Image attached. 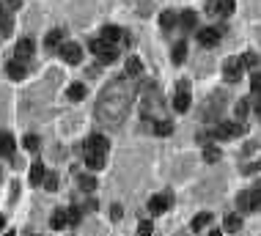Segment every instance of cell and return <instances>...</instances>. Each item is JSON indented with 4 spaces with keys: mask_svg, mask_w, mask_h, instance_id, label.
Here are the masks:
<instances>
[{
    "mask_svg": "<svg viewBox=\"0 0 261 236\" xmlns=\"http://www.w3.org/2000/svg\"><path fill=\"white\" fill-rule=\"evenodd\" d=\"M83 151H94V154H107V137L105 135H91L85 140V148Z\"/></svg>",
    "mask_w": 261,
    "mask_h": 236,
    "instance_id": "obj_12",
    "label": "cell"
},
{
    "mask_svg": "<svg viewBox=\"0 0 261 236\" xmlns=\"http://www.w3.org/2000/svg\"><path fill=\"white\" fill-rule=\"evenodd\" d=\"M99 36L105 39V42H113V44H119V42H121V36H124V30H121L119 25H105Z\"/></svg>",
    "mask_w": 261,
    "mask_h": 236,
    "instance_id": "obj_16",
    "label": "cell"
},
{
    "mask_svg": "<svg viewBox=\"0 0 261 236\" xmlns=\"http://www.w3.org/2000/svg\"><path fill=\"white\" fill-rule=\"evenodd\" d=\"M77 184H80L83 192H94V189H96V178L91 176V173H83V176L77 178Z\"/></svg>",
    "mask_w": 261,
    "mask_h": 236,
    "instance_id": "obj_25",
    "label": "cell"
},
{
    "mask_svg": "<svg viewBox=\"0 0 261 236\" xmlns=\"http://www.w3.org/2000/svg\"><path fill=\"white\" fill-rule=\"evenodd\" d=\"M160 28L168 30V33H171V30H176L179 28V11H171V8H168V11H162L160 14Z\"/></svg>",
    "mask_w": 261,
    "mask_h": 236,
    "instance_id": "obj_14",
    "label": "cell"
},
{
    "mask_svg": "<svg viewBox=\"0 0 261 236\" xmlns=\"http://www.w3.org/2000/svg\"><path fill=\"white\" fill-rule=\"evenodd\" d=\"M6 236H14V231H8V234H6Z\"/></svg>",
    "mask_w": 261,
    "mask_h": 236,
    "instance_id": "obj_43",
    "label": "cell"
},
{
    "mask_svg": "<svg viewBox=\"0 0 261 236\" xmlns=\"http://www.w3.org/2000/svg\"><path fill=\"white\" fill-rule=\"evenodd\" d=\"M239 228H242V217H239V214H228V217H226V231L237 234Z\"/></svg>",
    "mask_w": 261,
    "mask_h": 236,
    "instance_id": "obj_28",
    "label": "cell"
},
{
    "mask_svg": "<svg viewBox=\"0 0 261 236\" xmlns=\"http://www.w3.org/2000/svg\"><path fill=\"white\" fill-rule=\"evenodd\" d=\"M209 236H223V234H220V231H212V234H209Z\"/></svg>",
    "mask_w": 261,
    "mask_h": 236,
    "instance_id": "obj_42",
    "label": "cell"
},
{
    "mask_svg": "<svg viewBox=\"0 0 261 236\" xmlns=\"http://www.w3.org/2000/svg\"><path fill=\"white\" fill-rule=\"evenodd\" d=\"M135 94V77H113L96 102V121L105 126H121Z\"/></svg>",
    "mask_w": 261,
    "mask_h": 236,
    "instance_id": "obj_1",
    "label": "cell"
},
{
    "mask_svg": "<svg viewBox=\"0 0 261 236\" xmlns=\"http://www.w3.org/2000/svg\"><path fill=\"white\" fill-rule=\"evenodd\" d=\"M6 19H8V14H6V6L0 3V22H6Z\"/></svg>",
    "mask_w": 261,
    "mask_h": 236,
    "instance_id": "obj_40",
    "label": "cell"
},
{
    "mask_svg": "<svg viewBox=\"0 0 261 236\" xmlns=\"http://www.w3.org/2000/svg\"><path fill=\"white\" fill-rule=\"evenodd\" d=\"M209 223H212V214H209V212H201L196 220H193V231H196V234H201V231L206 228Z\"/></svg>",
    "mask_w": 261,
    "mask_h": 236,
    "instance_id": "obj_24",
    "label": "cell"
},
{
    "mask_svg": "<svg viewBox=\"0 0 261 236\" xmlns=\"http://www.w3.org/2000/svg\"><path fill=\"white\" fill-rule=\"evenodd\" d=\"M154 234V228H151V223H148V220H143L140 225H137V236H151Z\"/></svg>",
    "mask_w": 261,
    "mask_h": 236,
    "instance_id": "obj_35",
    "label": "cell"
},
{
    "mask_svg": "<svg viewBox=\"0 0 261 236\" xmlns=\"http://www.w3.org/2000/svg\"><path fill=\"white\" fill-rule=\"evenodd\" d=\"M171 203H173V198L168 192L151 195V198H148V212H151V214H165L168 209H171Z\"/></svg>",
    "mask_w": 261,
    "mask_h": 236,
    "instance_id": "obj_7",
    "label": "cell"
},
{
    "mask_svg": "<svg viewBox=\"0 0 261 236\" xmlns=\"http://www.w3.org/2000/svg\"><path fill=\"white\" fill-rule=\"evenodd\" d=\"M121 214H124V209H121L119 203H116V206H110V217H113V220H121Z\"/></svg>",
    "mask_w": 261,
    "mask_h": 236,
    "instance_id": "obj_37",
    "label": "cell"
},
{
    "mask_svg": "<svg viewBox=\"0 0 261 236\" xmlns=\"http://www.w3.org/2000/svg\"><path fill=\"white\" fill-rule=\"evenodd\" d=\"M203 160H206L209 165H212V162H217L220 160V148L212 146V143H209V146H203Z\"/></svg>",
    "mask_w": 261,
    "mask_h": 236,
    "instance_id": "obj_26",
    "label": "cell"
},
{
    "mask_svg": "<svg viewBox=\"0 0 261 236\" xmlns=\"http://www.w3.org/2000/svg\"><path fill=\"white\" fill-rule=\"evenodd\" d=\"M58 55L66 60V63L77 66L80 60H83V47H80V44H74V42H64V44L58 47Z\"/></svg>",
    "mask_w": 261,
    "mask_h": 236,
    "instance_id": "obj_4",
    "label": "cell"
},
{
    "mask_svg": "<svg viewBox=\"0 0 261 236\" xmlns=\"http://www.w3.org/2000/svg\"><path fill=\"white\" fill-rule=\"evenodd\" d=\"M239 60H242V66H245V69H256V66H259V55H253V53L239 55Z\"/></svg>",
    "mask_w": 261,
    "mask_h": 236,
    "instance_id": "obj_31",
    "label": "cell"
},
{
    "mask_svg": "<svg viewBox=\"0 0 261 236\" xmlns=\"http://www.w3.org/2000/svg\"><path fill=\"white\" fill-rule=\"evenodd\" d=\"M50 225H53L55 231H64L66 225H69V214H66V209H55L53 217H50Z\"/></svg>",
    "mask_w": 261,
    "mask_h": 236,
    "instance_id": "obj_21",
    "label": "cell"
},
{
    "mask_svg": "<svg viewBox=\"0 0 261 236\" xmlns=\"http://www.w3.org/2000/svg\"><path fill=\"white\" fill-rule=\"evenodd\" d=\"M250 88H253L256 96H261V71H253V77H250Z\"/></svg>",
    "mask_w": 261,
    "mask_h": 236,
    "instance_id": "obj_34",
    "label": "cell"
},
{
    "mask_svg": "<svg viewBox=\"0 0 261 236\" xmlns=\"http://www.w3.org/2000/svg\"><path fill=\"white\" fill-rule=\"evenodd\" d=\"M237 203H239V212H253V206H250V189H245V192L239 195Z\"/></svg>",
    "mask_w": 261,
    "mask_h": 236,
    "instance_id": "obj_30",
    "label": "cell"
},
{
    "mask_svg": "<svg viewBox=\"0 0 261 236\" xmlns=\"http://www.w3.org/2000/svg\"><path fill=\"white\" fill-rule=\"evenodd\" d=\"M242 132H245L242 121H220V124L212 129V137L214 140H231V137L242 135Z\"/></svg>",
    "mask_w": 261,
    "mask_h": 236,
    "instance_id": "obj_3",
    "label": "cell"
},
{
    "mask_svg": "<svg viewBox=\"0 0 261 236\" xmlns=\"http://www.w3.org/2000/svg\"><path fill=\"white\" fill-rule=\"evenodd\" d=\"M184 58H187V42L179 39V42L173 44V50H171V60L179 66V63H184Z\"/></svg>",
    "mask_w": 261,
    "mask_h": 236,
    "instance_id": "obj_20",
    "label": "cell"
},
{
    "mask_svg": "<svg viewBox=\"0 0 261 236\" xmlns=\"http://www.w3.org/2000/svg\"><path fill=\"white\" fill-rule=\"evenodd\" d=\"M44 176H47V168H44L42 162H33V165H30V184H33V187H42Z\"/></svg>",
    "mask_w": 261,
    "mask_h": 236,
    "instance_id": "obj_17",
    "label": "cell"
},
{
    "mask_svg": "<svg viewBox=\"0 0 261 236\" xmlns=\"http://www.w3.org/2000/svg\"><path fill=\"white\" fill-rule=\"evenodd\" d=\"M64 30H61V28H55V30H50V33H47V39H44V47H47V50H58L61 47V44H64Z\"/></svg>",
    "mask_w": 261,
    "mask_h": 236,
    "instance_id": "obj_18",
    "label": "cell"
},
{
    "mask_svg": "<svg viewBox=\"0 0 261 236\" xmlns=\"http://www.w3.org/2000/svg\"><path fill=\"white\" fill-rule=\"evenodd\" d=\"M33 50H36L33 39H19L17 47H14V58L17 60H28V58H33Z\"/></svg>",
    "mask_w": 261,
    "mask_h": 236,
    "instance_id": "obj_9",
    "label": "cell"
},
{
    "mask_svg": "<svg viewBox=\"0 0 261 236\" xmlns=\"http://www.w3.org/2000/svg\"><path fill=\"white\" fill-rule=\"evenodd\" d=\"M66 214H69V225H77L80 220H83V209L80 206H69L66 209Z\"/></svg>",
    "mask_w": 261,
    "mask_h": 236,
    "instance_id": "obj_32",
    "label": "cell"
},
{
    "mask_svg": "<svg viewBox=\"0 0 261 236\" xmlns=\"http://www.w3.org/2000/svg\"><path fill=\"white\" fill-rule=\"evenodd\" d=\"M3 225H6V217H3V214H0V231H3Z\"/></svg>",
    "mask_w": 261,
    "mask_h": 236,
    "instance_id": "obj_41",
    "label": "cell"
},
{
    "mask_svg": "<svg viewBox=\"0 0 261 236\" xmlns=\"http://www.w3.org/2000/svg\"><path fill=\"white\" fill-rule=\"evenodd\" d=\"M196 39H198V44H203V47H217L220 30H217V28H201V30L196 33Z\"/></svg>",
    "mask_w": 261,
    "mask_h": 236,
    "instance_id": "obj_8",
    "label": "cell"
},
{
    "mask_svg": "<svg viewBox=\"0 0 261 236\" xmlns=\"http://www.w3.org/2000/svg\"><path fill=\"white\" fill-rule=\"evenodd\" d=\"M83 160H85V168H91V171H102V168H105V160H107V154H94V151H83Z\"/></svg>",
    "mask_w": 261,
    "mask_h": 236,
    "instance_id": "obj_13",
    "label": "cell"
},
{
    "mask_svg": "<svg viewBox=\"0 0 261 236\" xmlns=\"http://www.w3.org/2000/svg\"><path fill=\"white\" fill-rule=\"evenodd\" d=\"M190 102H193V99H190V91H187V83L182 80V83L176 85V94H173L171 107H173L176 113H187V110H190Z\"/></svg>",
    "mask_w": 261,
    "mask_h": 236,
    "instance_id": "obj_5",
    "label": "cell"
},
{
    "mask_svg": "<svg viewBox=\"0 0 261 236\" xmlns=\"http://www.w3.org/2000/svg\"><path fill=\"white\" fill-rule=\"evenodd\" d=\"M245 74V66L239 58H228L226 66H223V77H226V83H239Z\"/></svg>",
    "mask_w": 261,
    "mask_h": 236,
    "instance_id": "obj_6",
    "label": "cell"
},
{
    "mask_svg": "<svg viewBox=\"0 0 261 236\" xmlns=\"http://www.w3.org/2000/svg\"><path fill=\"white\" fill-rule=\"evenodd\" d=\"M250 110V99H239V105H237V116H239V121L245 118V113Z\"/></svg>",
    "mask_w": 261,
    "mask_h": 236,
    "instance_id": "obj_36",
    "label": "cell"
},
{
    "mask_svg": "<svg viewBox=\"0 0 261 236\" xmlns=\"http://www.w3.org/2000/svg\"><path fill=\"white\" fill-rule=\"evenodd\" d=\"M22 146L28 148V151H39V148H42V137L39 135H25Z\"/></svg>",
    "mask_w": 261,
    "mask_h": 236,
    "instance_id": "obj_27",
    "label": "cell"
},
{
    "mask_svg": "<svg viewBox=\"0 0 261 236\" xmlns=\"http://www.w3.org/2000/svg\"><path fill=\"white\" fill-rule=\"evenodd\" d=\"M44 189H47V192H55V189H58V176H55V173L47 171V176H44Z\"/></svg>",
    "mask_w": 261,
    "mask_h": 236,
    "instance_id": "obj_33",
    "label": "cell"
},
{
    "mask_svg": "<svg viewBox=\"0 0 261 236\" xmlns=\"http://www.w3.org/2000/svg\"><path fill=\"white\" fill-rule=\"evenodd\" d=\"M253 113L261 118V96H256V99H253Z\"/></svg>",
    "mask_w": 261,
    "mask_h": 236,
    "instance_id": "obj_38",
    "label": "cell"
},
{
    "mask_svg": "<svg viewBox=\"0 0 261 236\" xmlns=\"http://www.w3.org/2000/svg\"><path fill=\"white\" fill-rule=\"evenodd\" d=\"M179 25H182L184 30H196V25H198V14L193 11V8H184V11H179Z\"/></svg>",
    "mask_w": 261,
    "mask_h": 236,
    "instance_id": "obj_15",
    "label": "cell"
},
{
    "mask_svg": "<svg viewBox=\"0 0 261 236\" xmlns=\"http://www.w3.org/2000/svg\"><path fill=\"white\" fill-rule=\"evenodd\" d=\"M91 53H94L102 63H113V60L119 58V44L105 42L102 36H96V39H91Z\"/></svg>",
    "mask_w": 261,
    "mask_h": 236,
    "instance_id": "obj_2",
    "label": "cell"
},
{
    "mask_svg": "<svg viewBox=\"0 0 261 236\" xmlns=\"http://www.w3.org/2000/svg\"><path fill=\"white\" fill-rule=\"evenodd\" d=\"M256 171H261V160H259V162H253V165H248V168H245V173H256Z\"/></svg>",
    "mask_w": 261,
    "mask_h": 236,
    "instance_id": "obj_39",
    "label": "cell"
},
{
    "mask_svg": "<svg viewBox=\"0 0 261 236\" xmlns=\"http://www.w3.org/2000/svg\"><path fill=\"white\" fill-rule=\"evenodd\" d=\"M17 151V140L11 132H0V157H14Z\"/></svg>",
    "mask_w": 261,
    "mask_h": 236,
    "instance_id": "obj_11",
    "label": "cell"
},
{
    "mask_svg": "<svg viewBox=\"0 0 261 236\" xmlns=\"http://www.w3.org/2000/svg\"><path fill=\"white\" fill-rule=\"evenodd\" d=\"M6 74L11 77V80H17V83L19 80H25V77H28V66H25V60H17V58L8 60L6 63Z\"/></svg>",
    "mask_w": 261,
    "mask_h": 236,
    "instance_id": "obj_10",
    "label": "cell"
},
{
    "mask_svg": "<svg viewBox=\"0 0 261 236\" xmlns=\"http://www.w3.org/2000/svg\"><path fill=\"white\" fill-rule=\"evenodd\" d=\"M124 74H127V77H135V80H137V77L143 74L140 58H132V55H130V58H127V63H124Z\"/></svg>",
    "mask_w": 261,
    "mask_h": 236,
    "instance_id": "obj_19",
    "label": "cell"
},
{
    "mask_svg": "<svg viewBox=\"0 0 261 236\" xmlns=\"http://www.w3.org/2000/svg\"><path fill=\"white\" fill-rule=\"evenodd\" d=\"M151 132L160 135V137H165V135H171L173 132V124L168 121V118H157V121H151Z\"/></svg>",
    "mask_w": 261,
    "mask_h": 236,
    "instance_id": "obj_22",
    "label": "cell"
},
{
    "mask_svg": "<svg viewBox=\"0 0 261 236\" xmlns=\"http://www.w3.org/2000/svg\"><path fill=\"white\" fill-rule=\"evenodd\" d=\"M85 94H88V88H85L83 83H71V85H69V91H66V96H69L71 102H80V99H85Z\"/></svg>",
    "mask_w": 261,
    "mask_h": 236,
    "instance_id": "obj_23",
    "label": "cell"
},
{
    "mask_svg": "<svg viewBox=\"0 0 261 236\" xmlns=\"http://www.w3.org/2000/svg\"><path fill=\"white\" fill-rule=\"evenodd\" d=\"M250 206H253V212L261 209V181L256 187H250Z\"/></svg>",
    "mask_w": 261,
    "mask_h": 236,
    "instance_id": "obj_29",
    "label": "cell"
}]
</instances>
